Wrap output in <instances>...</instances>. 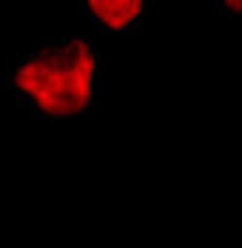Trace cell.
<instances>
[{
    "label": "cell",
    "instance_id": "3",
    "mask_svg": "<svg viewBox=\"0 0 242 248\" xmlns=\"http://www.w3.org/2000/svg\"><path fill=\"white\" fill-rule=\"evenodd\" d=\"M208 16L242 18V0H213V2L208 5Z\"/></svg>",
    "mask_w": 242,
    "mask_h": 248
},
{
    "label": "cell",
    "instance_id": "2",
    "mask_svg": "<svg viewBox=\"0 0 242 248\" xmlns=\"http://www.w3.org/2000/svg\"><path fill=\"white\" fill-rule=\"evenodd\" d=\"M79 16L87 18L99 31L110 36L117 34H144L148 9L153 2L144 0H79L76 2Z\"/></svg>",
    "mask_w": 242,
    "mask_h": 248
},
{
    "label": "cell",
    "instance_id": "1",
    "mask_svg": "<svg viewBox=\"0 0 242 248\" xmlns=\"http://www.w3.org/2000/svg\"><path fill=\"white\" fill-rule=\"evenodd\" d=\"M104 47L94 34L52 36L9 54L0 85L16 108L43 123L83 121L104 101Z\"/></svg>",
    "mask_w": 242,
    "mask_h": 248
}]
</instances>
